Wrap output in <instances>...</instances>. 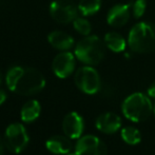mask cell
<instances>
[{
	"label": "cell",
	"instance_id": "cell-1",
	"mask_svg": "<svg viewBox=\"0 0 155 155\" xmlns=\"http://www.w3.org/2000/svg\"><path fill=\"white\" fill-rule=\"evenodd\" d=\"M128 45L132 52L149 54L155 51V25L147 21L138 22L131 29Z\"/></svg>",
	"mask_w": 155,
	"mask_h": 155
},
{
	"label": "cell",
	"instance_id": "cell-2",
	"mask_svg": "<svg viewBox=\"0 0 155 155\" xmlns=\"http://www.w3.org/2000/svg\"><path fill=\"white\" fill-rule=\"evenodd\" d=\"M123 113L126 118L140 123L148 119L153 112V106L148 96L143 93H133L123 102Z\"/></svg>",
	"mask_w": 155,
	"mask_h": 155
},
{
	"label": "cell",
	"instance_id": "cell-3",
	"mask_svg": "<svg viewBox=\"0 0 155 155\" xmlns=\"http://www.w3.org/2000/svg\"><path fill=\"white\" fill-rule=\"evenodd\" d=\"M104 45L98 36H86L76 45L75 56L86 64L96 65L104 57Z\"/></svg>",
	"mask_w": 155,
	"mask_h": 155
},
{
	"label": "cell",
	"instance_id": "cell-4",
	"mask_svg": "<svg viewBox=\"0 0 155 155\" xmlns=\"http://www.w3.org/2000/svg\"><path fill=\"white\" fill-rule=\"evenodd\" d=\"M45 86V79L38 70L33 68H22V71L11 91L20 95L30 96L39 93Z\"/></svg>",
	"mask_w": 155,
	"mask_h": 155
},
{
	"label": "cell",
	"instance_id": "cell-5",
	"mask_svg": "<svg viewBox=\"0 0 155 155\" xmlns=\"http://www.w3.org/2000/svg\"><path fill=\"white\" fill-rule=\"evenodd\" d=\"M75 84L81 92L86 94H95L101 89V81L98 72L94 68L87 65L77 70L75 74Z\"/></svg>",
	"mask_w": 155,
	"mask_h": 155
},
{
	"label": "cell",
	"instance_id": "cell-6",
	"mask_svg": "<svg viewBox=\"0 0 155 155\" xmlns=\"http://www.w3.org/2000/svg\"><path fill=\"white\" fill-rule=\"evenodd\" d=\"M6 149L12 153H20L29 143V136L25 128L21 124H12L6 128L4 135Z\"/></svg>",
	"mask_w": 155,
	"mask_h": 155
},
{
	"label": "cell",
	"instance_id": "cell-7",
	"mask_svg": "<svg viewBox=\"0 0 155 155\" xmlns=\"http://www.w3.org/2000/svg\"><path fill=\"white\" fill-rule=\"evenodd\" d=\"M52 18L59 23H69L77 18L78 8L72 0H54L50 5Z\"/></svg>",
	"mask_w": 155,
	"mask_h": 155
},
{
	"label": "cell",
	"instance_id": "cell-8",
	"mask_svg": "<svg viewBox=\"0 0 155 155\" xmlns=\"http://www.w3.org/2000/svg\"><path fill=\"white\" fill-rule=\"evenodd\" d=\"M76 155H107V147L97 136L86 135L78 138L75 146Z\"/></svg>",
	"mask_w": 155,
	"mask_h": 155
},
{
	"label": "cell",
	"instance_id": "cell-9",
	"mask_svg": "<svg viewBox=\"0 0 155 155\" xmlns=\"http://www.w3.org/2000/svg\"><path fill=\"white\" fill-rule=\"evenodd\" d=\"M52 68H53L54 74L57 77H69L75 69V57L70 52H62L54 58Z\"/></svg>",
	"mask_w": 155,
	"mask_h": 155
},
{
	"label": "cell",
	"instance_id": "cell-10",
	"mask_svg": "<svg viewBox=\"0 0 155 155\" xmlns=\"http://www.w3.org/2000/svg\"><path fill=\"white\" fill-rule=\"evenodd\" d=\"M84 119L78 113L71 112L65 115L62 121V130L64 134L71 139L80 138L84 132Z\"/></svg>",
	"mask_w": 155,
	"mask_h": 155
},
{
	"label": "cell",
	"instance_id": "cell-11",
	"mask_svg": "<svg viewBox=\"0 0 155 155\" xmlns=\"http://www.w3.org/2000/svg\"><path fill=\"white\" fill-rule=\"evenodd\" d=\"M96 128L104 134L116 133L121 127V118L113 112L102 113L96 119Z\"/></svg>",
	"mask_w": 155,
	"mask_h": 155
},
{
	"label": "cell",
	"instance_id": "cell-12",
	"mask_svg": "<svg viewBox=\"0 0 155 155\" xmlns=\"http://www.w3.org/2000/svg\"><path fill=\"white\" fill-rule=\"evenodd\" d=\"M130 19V4H117L108 13L107 21L111 27L123 28Z\"/></svg>",
	"mask_w": 155,
	"mask_h": 155
},
{
	"label": "cell",
	"instance_id": "cell-13",
	"mask_svg": "<svg viewBox=\"0 0 155 155\" xmlns=\"http://www.w3.org/2000/svg\"><path fill=\"white\" fill-rule=\"evenodd\" d=\"M70 139L71 138H69L67 135L65 136L56 135L48 139L45 143V147L50 152L54 154H68L71 152L73 148L72 141Z\"/></svg>",
	"mask_w": 155,
	"mask_h": 155
},
{
	"label": "cell",
	"instance_id": "cell-14",
	"mask_svg": "<svg viewBox=\"0 0 155 155\" xmlns=\"http://www.w3.org/2000/svg\"><path fill=\"white\" fill-rule=\"evenodd\" d=\"M48 40L51 43L52 47L60 51H67L70 50L74 45V39L69 34L61 31L52 32L48 36Z\"/></svg>",
	"mask_w": 155,
	"mask_h": 155
},
{
	"label": "cell",
	"instance_id": "cell-15",
	"mask_svg": "<svg viewBox=\"0 0 155 155\" xmlns=\"http://www.w3.org/2000/svg\"><path fill=\"white\" fill-rule=\"evenodd\" d=\"M104 42L106 47L109 50H111L114 53H120L126 50L127 47V41L120 34L116 32H109L108 34L104 36Z\"/></svg>",
	"mask_w": 155,
	"mask_h": 155
},
{
	"label": "cell",
	"instance_id": "cell-16",
	"mask_svg": "<svg viewBox=\"0 0 155 155\" xmlns=\"http://www.w3.org/2000/svg\"><path fill=\"white\" fill-rule=\"evenodd\" d=\"M40 114V104L37 100H29L23 104L21 109V119L25 123H32L38 118Z\"/></svg>",
	"mask_w": 155,
	"mask_h": 155
},
{
	"label": "cell",
	"instance_id": "cell-17",
	"mask_svg": "<svg viewBox=\"0 0 155 155\" xmlns=\"http://www.w3.org/2000/svg\"><path fill=\"white\" fill-rule=\"evenodd\" d=\"M121 138L126 143L131 146H135L137 143H140L141 140V135L140 132L137 128L132 126L129 127H124V128L121 130Z\"/></svg>",
	"mask_w": 155,
	"mask_h": 155
},
{
	"label": "cell",
	"instance_id": "cell-18",
	"mask_svg": "<svg viewBox=\"0 0 155 155\" xmlns=\"http://www.w3.org/2000/svg\"><path fill=\"white\" fill-rule=\"evenodd\" d=\"M101 0H80L78 11L84 16H92L100 10Z\"/></svg>",
	"mask_w": 155,
	"mask_h": 155
},
{
	"label": "cell",
	"instance_id": "cell-19",
	"mask_svg": "<svg viewBox=\"0 0 155 155\" xmlns=\"http://www.w3.org/2000/svg\"><path fill=\"white\" fill-rule=\"evenodd\" d=\"M73 25H74V29L79 33V34L84 35V36H89L91 31H92L91 23L84 18H79V17H77V18L73 21Z\"/></svg>",
	"mask_w": 155,
	"mask_h": 155
},
{
	"label": "cell",
	"instance_id": "cell-20",
	"mask_svg": "<svg viewBox=\"0 0 155 155\" xmlns=\"http://www.w3.org/2000/svg\"><path fill=\"white\" fill-rule=\"evenodd\" d=\"M21 71H22V68L21 67H13L8 71V74H6V84H8V88L10 90H12V88L14 87L15 82H16Z\"/></svg>",
	"mask_w": 155,
	"mask_h": 155
},
{
	"label": "cell",
	"instance_id": "cell-21",
	"mask_svg": "<svg viewBox=\"0 0 155 155\" xmlns=\"http://www.w3.org/2000/svg\"><path fill=\"white\" fill-rule=\"evenodd\" d=\"M147 8V1L146 0H135V2L133 3L132 6V12L133 16L135 18H140L143 16Z\"/></svg>",
	"mask_w": 155,
	"mask_h": 155
},
{
	"label": "cell",
	"instance_id": "cell-22",
	"mask_svg": "<svg viewBox=\"0 0 155 155\" xmlns=\"http://www.w3.org/2000/svg\"><path fill=\"white\" fill-rule=\"evenodd\" d=\"M148 95L152 98H155V82H153V84L149 87V89H148Z\"/></svg>",
	"mask_w": 155,
	"mask_h": 155
},
{
	"label": "cell",
	"instance_id": "cell-23",
	"mask_svg": "<svg viewBox=\"0 0 155 155\" xmlns=\"http://www.w3.org/2000/svg\"><path fill=\"white\" fill-rule=\"evenodd\" d=\"M5 99H6V93L0 89V106L5 101Z\"/></svg>",
	"mask_w": 155,
	"mask_h": 155
},
{
	"label": "cell",
	"instance_id": "cell-24",
	"mask_svg": "<svg viewBox=\"0 0 155 155\" xmlns=\"http://www.w3.org/2000/svg\"><path fill=\"white\" fill-rule=\"evenodd\" d=\"M0 155H3V141L0 137Z\"/></svg>",
	"mask_w": 155,
	"mask_h": 155
},
{
	"label": "cell",
	"instance_id": "cell-25",
	"mask_svg": "<svg viewBox=\"0 0 155 155\" xmlns=\"http://www.w3.org/2000/svg\"><path fill=\"white\" fill-rule=\"evenodd\" d=\"M153 112H154V116H155V104H154V107H153Z\"/></svg>",
	"mask_w": 155,
	"mask_h": 155
},
{
	"label": "cell",
	"instance_id": "cell-26",
	"mask_svg": "<svg viewBox=\"0 0 155 155\" xmlns=\"http://www.w3.org/2000/svg\"><path fill=\"white\" fill-rule=\"evenodd\" d=\"M0 82H1V73H0Z\"/></svg>",
	"mask_w": 155,
	"mask_h": 155
}]
</instances>
